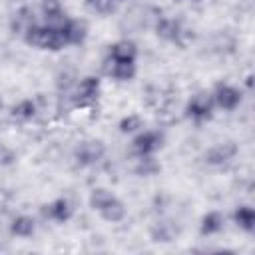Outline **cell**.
Returning <instances> with one entry per match:
<instances>
[{"mask_svg": "<svg viewBox=\"0 0 255 255\" xmlns=\"http://www.w3.org/2000/svg\"><path fill=\"white\" fill-rule=\"evenodd\" d=\"M215 102L211 98V92L207 90H201V92H195L187 102H185V118L189 122H193L195 126H201L205 122H209L213 116H215Z\"/></svg>", "mask_w": 255, "mask_h": 255, "instance_id": "obj_3", "label": "cell"}, {"mask_svg": "<svg viewBox=\"0 0 255 255\" xmlns=\"http://www.w3.org/2000/svg\"><path fill=\"white\" fill-rule=\"evenodd\" d=\"M211 98L217 110L235 112L243 104V90L231 82H217L211 90Z\"/></svg>", "mask_w": 255, "mask_h": 255, "instance_id": "obj_6", "label": "cell"}, {"mask_svg": "<svg viewBox=\"0 0 255 255\" xmlns=\"http://www.w3.org/2000/svg\"><path fill=\"white\" fill-rule=\"evenodd\" d=\"M155 36L163 42H173V44H179L181 36L185 34V28L183 24L177 20V18H171V16H161L157 22H155Z\"/></svg>", "mask_w": 255, "mask_h": 255, "instance_id": "obj_11", "label": "cell"}, {"mask_svg": "<svg viewBox=\"0 0 255 255\" xmlns=\"http://www.w3.org/2000/svg\"><path fill=\"white\" fill-rule=\"evenodd\" d=\"M106 155V145L102 139H84L74 147V161L80 167H92L100 163Z\"/></svg>", "mask_w": 255, "mask_h": 255, "instance_id": "obj_7", "label": "cell"}, {"mask_svg": "<svg viewBox=\"0 0 255 255\" xmlns=\"http://www.w3.org/2000/svg\"><path fill=\"white\" fill-rule=\"evenodd\" d=\"M36 116H38V104H36V100H32V98H22V100H18V102L10 108V118H12L14 122H20V124L32 122Z\"/></svg>", "mask_w": 255, "mask_h": 255, "instance_id": "obj_17", "label": "cell"}, {"mask_svg": "<svg viewBox=\"0 0 255 255\" xmlns=\"http://www.w3.org/2000/svg\"><path fill=\"white\" fill-rule=\"evenodd\" d=\"M165 135L159 129H139L131 135V153L135 157H153L163 147Z\"/></svg>", "mask_w": 255, "mask_h": 255, "instance_id": "obj_4", "label": "cell"}, {"mask_svg": "<svg viewBox=\"0 0 255 255\" xmlns=\"http://www.w3.org/2000/svg\"><path fill=\"white\" fill-rule=\"evenodd\" d=\"M36 229H38V223L28 213H18L16 217H12V221L8 225L10 235L16 237V239H30V237H34Z\"/></svg>", "mask_w": 255, "mask_h": 255, "instance_id": "obj_14", "label": "cell"}, {"mask_svg": "<svg viewBox=\"0 0 255 255\" xmlns=\"http://www.w3.org/2000/svg\"><path fill=\"white\" fill-rule=\"evenodd\" d=\"M0 106H2V102H0Z\"/></svg>", "mask_w": 255, "mask_h": 255, "instance_id": "obj_23", "label": "cell"}, {"mask_svg": "<svg viewBox=\"0 0 255 255\" xmlns=\"http://www.w3.org/2000/svg\"><path fill=\"white\" fill-rule=\"evenodd\" d=\"M225 229V215L217 209L205 211L199 219V233L203 237H211V235H219Z\"/></svg>", "mask_w": 255, "mask_h": 255, "instance_id": "obj_15", "label": "cell"}, {"mask_svg": "<svg viewBox=\"0 0 255 255\" xmlns=\"http://www.w3.org/2000/svg\"><path fill=\"white\" fill-rule=\"evenodd\" d=\"M84 2H86L88 10H92V12L100 14V16L112 14V12L116 10V6H118L116 0H84Z\"/></svg>", "mask_w": 255, "mask_h": 255, "instance_id": "obj_20", "label": "cell"}, {"mask_svg": "<svg viewBox=\"0 0 255 255\" xmlns=\"http://www.w3.org/2000/svg\"><path fill=\"white\" fill-rule=\"evenodd\" d=\"M22 40L36 50H44V52H62L68 48L64 34L60 30V26H50V24H32L24 34Z\"/></svg>", "mask_w": 255, "mask_h": 255, "instance_id": "obj_2", "label": "cell"}, {"mask_svg": "<svg viewBox=\"0 0 255 255\" xmlns=\"http://www.w3.org/2000/svg\"><path fill=\"white\" fill-rule=\"evenodd\" d=\"M62 34H64V40L70 46H82L88 38V24L80 18H66L64 24L60 26Z\"/></svg>", "mask_w": 255, "mask_h": 255, "instance_id": "obj_12", "label": "cell"}, {"mask_svg": "<svg viewBox=\"0 0 255 255\" xmlns=\"http://www.w3.org/2000/svg\"><path fill=\"white\" fill-rule=\"evenodd\" d=\"M231 219H233L235 227L241 229L243 233L251 235L255 231V209L251 205H247V203L237 205L233 209V213H231Z\"/></svg>", "mask_w": 255, "mask_h": 255, "instance_id": "obj_18", "label": "cell"}, {"mask_svg": "<svg viewBox=\"0 0 255 255\" xmlns=\"http://www.w3.org/2000/svg\"><path fill=\"white\" fill-rule=\"evenodd\" d=\"M40 211H42L44 219H48L56 225H64L74 217V203L68 197L60 195V197H54L52 201L44 203Z\"/></svg>", "mask_w": 255, "mask_h": 255, "instance_id": "obj_8", "label": "cell"}, {"mask_svg": "<svg viewBox=\"0 0 255 255\" xmlns=\"http://www.w3.org/2000/svg\"><path fill=\"white\" fill-rule=\"evenodd\" d=\"M104 74L116 82H131L137 74V64H126V62H112L104 58Z\"/></svg>", "mask_w": 255, "mask_h": 255, "instance_id": "obj_13", "label": "cell"}, {"mask_svg": "<svg viewBox=\"0 0 255 255\" xmlns=\"http://www.w3.org/2000/svg\"><path fill=\"white\" fill-rule=\"evenodd\" d=\"M137 44L133 40H128V38H122V40H116L108 46V54L106 58L112 60V62H126V64H137Z\"/></svg>", "mask_w": 255, "mask_h": 255, "instance_id": "obj_10", "label": "cell"}, {"mask_svg": "<svg viewBox=\"0 0 255 255\" xmlns=\"http://www.w3.org/2000/svg\"><path fill=\"white\" fill-rule=\"evenodd\" d=\"M100 94H102V78L88 74L78 82L72 94V102L76 108H92L100 100Z\"/></svg>", "mask_w": 255, "mask_h": 255, "instance_id": "obj_5", "label": "cell"}, {"mask_svg": "<svg viewBox=\"0 0 255 255\" xmlns=\"http://www.w3.org/2000/svg\"><path fill=\"white\" fill-rule=\"evenodd\" d=\"M143 128H145V120L139 114H126L118 122V131L124 135H133Z\"/></svg>", "mask_w": 255, "mask_h": 255, "instance_id": "obj_19", "label": "cell"}, {"mask_svg": "<svg viewBox=\"0 0 255 255\" xmlns=\"http://www.w3.org/2000/svg\"><path fill=\"white\" fill-rule=\"evenodd\" d=\"M175 2H183V0H175Z\"/></svg>", "mask_w": 255, "mask_h": 255, "instance_id": "obj_22", "label": "cell"}, {"mask_svg": "<svg viewBox=\"0 0 255 255\" xmlns=\"http://www.w3.org/2000/svg\"><path fill=\"white\" fill-rule=\"evenodd\" d=\"M40 14L44 18V24L50 26H62L68 18L60 0H40Z\"/></svg>", "mask_w": 255, "mask_h": 255, "instance_id": "obj_16", "label": "cell"}, {"mask_svg": "<svg viewBox=\"0 0 255 255\" xmlns=\"http://www.w3.org/2000/svg\"><path fill=\"white\" fill-rule=\"evenodd\" d=\"M237 153H239V147L233 141H219V143H213L209 149H205L203 161L211 167H221L231 159H235Z\"/></svg>", "mask_w": 255, "mask_h": 255, "instance_id": "obj_9", "label": "cell"}, {"mask_svg": "<svg viewBox=\"0 0 255 255\" xmlns=\"http://www.w3.org/2000/svg\"><path fill=\"white\" fill-rule=\"evenodd\" d=\"M88 205L106 223H122L128 217L126 203L108 187H94L88 195Z\"/></svg>", "mask_w": 255, "mask_h": 255, "instance_id": "obj_1", "label": "cell"}, {"mask_svg": "<svg viewBox=\"0 0 255 255\" xmlns=\"http://www.w3.org/2000/svg\"><path fill=\"white\" fill-rule=\"evenodd\" d=\"M116 2H124V0H116Z\"/></svg>", "mask_w": 255, "mask_h": 255, "instance_id": "obj_21", "label": "cell"}]
</instances>
